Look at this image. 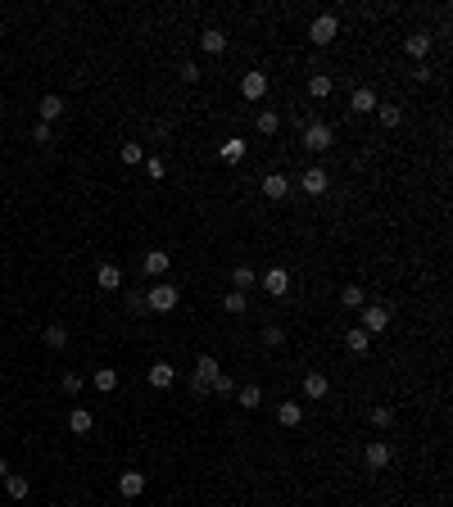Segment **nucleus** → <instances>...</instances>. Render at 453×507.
Instances as JSON below:
<instances>
[{"mask_svg":"<svg viewBox=\"0 0 453 507\" xmlns=\"http://www.w3.org/2000/svg\"><path fill=\"white\" fill-rule=\"evenodd\" d=\"M372 426H377V430H390L394 426V408H385V404L372 408Z\"/></svg>","mask_w":453,"mask_h":507,"instance_id":"nucleus-35","label":"nucleus"},{"mask_svg":"<svg viewBox=\"0 0 453 507\" xmlns=\"http://www.w3.org/2000/svg\"><path fill=\"white\" fill-rule=\"evenodd\" d=\"M209 394H223V399H227V394H236V380H231V376H218L214 385H209Z\"/></svg>","mask_w":453,"mask_h":507,"instance_id":"nucleus-40","label":"nucleus"},{"mask_svg":"<svg viewBox=\"0 0 453 507\" xmlns=\"http://www.w3.org/2000/svg\"><path fill=\"white\" fill-rule=\"evenodd\" d=\"M236 404L245 408V413H254V408L263 404V385H254V380H249V385H236Z\"/></svg>","mask_w":453,"mask_h":507,"instance_id":"nucleus-19","label":"nucleus"},{"mask_svg":"<svg viewBox=\"0 0 453 507\" xmlns=\"http://www.w3.org/2000/svg\"><path fill=\"white\" fill-rule=\"evenodd\" d=\"M118 494L123 499H141V494H146V471H123L118 476Z\"/></svg>","mask_w":453,"mask_h":507,"instance_id":"nucleus-10","label":"nucleus"},{"mask_svg":"<svg viewBox=\"0 0 453 507\" xmlns=\"http://www.w3.org/2000/svg\"><path fill=\"white\" fill-rule=\"evenodd\" d=\"M300 186L308 190V195H326L331 177H326V168H322V164H313V168H304V172H300Z\"/></svg>","mask_w":453,"mask_h":507,"instance_id":"nucleus-7","label":"nucleus"},{"mask_svg":"<svg viewBox=\"0 0 453 507\" xmlns=\"http://www.w3.org/2000/svg\"><path fill=\"white\" fill-rule=\"evenodd\" d=\"M331 145H335V127H331V122H304V150L326 155Z\"/></svg>","mask_w":453,"mask_h":507,"instance_id":"nucleus-3","label":"nucleus"},{"mask_svg":"<svg viewBox=\"0 0 453 507\" xmlns=\"http://www.w3.org/2000/svg\"><path fill=\"white\" fill-rule=\"evenodd\" d=\"M177 78H181V82H200V64H190V59L177 64Z\"/></svg>","mask_w":453,"mask_h":507,"instance_id":"nucleus-41","label":"nucleus"},{"mask_svg":"<svg viewBox=\"0 0 453 507\" xmlns=\"http://www.w3.org/2000/svg\"><path fill=\"white\" fill-rule=\"evenodd\" d=\"M218 376H223L218 358H214V353H200V358H195V376H190V394L204 399V394H209V385H214Z\"/></svg>","mask_w":453,"mask_h":507,"instance_id":"nucleus-1","label":"nucleus"},{"mask_svg":"<svg viewBox=\"0 0 453 507\" xmlns=\"http://www.w3.org/2000/svg\"><path fill=\"white\" fill-rule=\"evenodd\" d=\"M227 32H223V27H209V32L204 36H200V50H204V55H227Z\"/></svg>","mask_w":453,"mask_h":507,"instance_id":"nucleus-17","label":"nucleus"},{"mask_svg":"<svg viewBox=\"0 0 453 507\" xmlns=\"http://www.w3.org/2000/svg\"><path fill=\"white\" fill-rule=\"evenodd\" d=\"M32 141H36V145H50V141H55V127H50V122H36V127H32Z\"/></svg>","mask_w":453,"mask_h":507,"instance_id":"nucleus-39","label":"nucleus"},{"mask_svg":"<svg viewBox=\"0 0 453 507\" xmlns=\"http://www.w3.org/2000/svg\"><path fill=\"white\" fill-rule=\"evenodd\" d=\"M123 304H127V313H137V317H141V313H150V308H146V294H141V290H127V294H123Z\"/></svg>","mask_w":453,"mask_h":507,"instance_id":"nucleus-36","label":"nucleus"},{"mask_svg":"<svg viewBox=\"0 0 453 507\" xmlns=\"http://www.w3.org/2000/svg\"><path fill=\"white\" fill-rule=\"evenodd\" d=\"M326 390H331V380L322 371H308L304 376V399H326Z\"/></svg>","mask_w":453,"mask_h":507,"instance_id":"nucleus-21","label":"nucleus"},{"mask_svg":"<svg viewBox=\"0 0 453 507\" xmlns=\"http://www.w3.org/2000/svg\"><path fill=\"white\" fill-rule=\"evenodd\" d=\"M177 385V367L172 362H154L150 367V390H172Z\"/></svg>","mask_w":453,"mask_h":507,"instance_id":"nucleus-11","label":"nucleus"},{"mask_svg":"<svg viewBox=\"0 0 453 507\" xmlns=\"http://www.w3.org/2000/svg\"><path fill=\"white\" fill-rule=\"evenodd\" d=\"M263 195L267 199H286L291 195V177H286V172H267L263 177Z\"/></svg>","mask_w":453,"mask_h":507,"instance_id":"nucleus-14","label":"nucleus"},{"mask_svg":"<svg viewBox=\"0 0 453 507\" xmlns=\"http://www.w3.org/2000/svg\"><path fill=\"white\" fill-rule=\"evenodd\" d=\"M363 462H368L372 471H385V466L394 462V448L385 444V439H377V444H368V448H363Z\"/></svg>","mask_w":453,"mask_h":507,"instance_id":"nucleus-6","label":"nucleus"},{"mask_svg":"<svg viewBox=\"0 0 453 507\" xmlns=\"http://www.w3.org/2000/svg\"><path fill=\"white\" fill-rule=\"evenodd\" d=\"M263 290L272 294V299L291 294V272H286V267H267V272H263Z\"/></svg>","mask_w":453,"mask_h":507,"instance_id":"nucleus-8","label":"nucleus"},{"mask_svg":"<svg viewBox=\"0 0 453 507\" xmlns=\"http://www.w3.org/2000/svg\"><path fill=\"white\" fill-rule=\"evenodd\" d=\"M403 50H408L412 59H421V64H426V55H431V36H426V32H412L408 41H403Z\"/></svg>","mask_w":453,"mask_h":507,"instance_id":"nucleus-22","label":"nucleus"},{"mask_svg":"<svg viewBox=\"0 0 453 507\" xmlns=\"http://www.w3.org/2000/svg\"><path fill=\"white\" fill-rule=\"evenodd\" d=\"M5 494H9L14 503H23V499H27V476H14V471H9V476H5Z\"/></svg>","mask_w":453,"mask_h":507,"instance_id":"nucleus-30","label":"nucleus"},{"mask_svg":"<svg viewBox=\"0 0 453 507\" xmlns=\"http://www.w3.org/2000/svg\"><path fill=\"white\" fill-rule=\"evenodd\" d=\"M254 281H258V272L249 263H236V267H231V285H236V290L249 294V285H254Z\"/></svg>","mask_w":453,"mask_h":507,"instance_id":"nucleus-24","label":"nucleus"},{"mask_svg":"<svg viewBox=\"0 0 453 507\" xmlns=\"http://www.w3.org/2000/svg\"><path fill=\"white\" fill-rule=\"evenodd\" d=\"M177 304H181V290L172 281H159V285H150V290H146V308L150 313H172Z\"/></svg>","mask_w":453,"mask_h":507,"instance_id":"nucleus-2","label":"nucleus"},{"mask_svg":"<svg viewBox=\"0 0 453 507\" xmlns=\"http://www.w3.org/2000/svg\"><path fill=\"white\" fill-rule=\"evenodd\" d=\"M146 172L154 181H163V177H168V164H163V159H146Z\"/></svg>","mask_w":453,"mask_h":507,"instance_id":"nucleus-42","label":"nucleus"},{"mask_svg":"<svg viewBox=\"0 0 453 507\" xmlns=\"http://www.w3.org/2000/svg\"><path fill=\"white\" fill-rule=\"evenodd\" d=\"M141 267H146L150 276H163L172 267V254L168 250H146V258H141Z\"/></svg>","mask_w":453,"mask_h":507,"instance_id":"nucleus-16","label":"nucleus"},{"mask_svg":"<svg viewBox=\"0 0 453 507\" xmlns=\"http://www.w3.org/2000/svg\"><path fill=\"white\" fill-rule=\"evenodd\" d=\"M218 155H223V164H240V159H245V141H240V136H227L223 145H218Z\"/></svg>","mask_w":453,"mask_h":507,"instance_id":"nucleus-25","label":"nucleus"},{"mask_svg":"<svg viewBox=\"0 0 453 507\" xmlns=\"http://www.w3.org/2000/svg\"><path fill=\"white\" fill-rule=\"evenodd\" d=\"M344 349H349V353H358V358H363V353L372 349V336H368L363 327H349V331H344Z\"/></svg>","mask_w":453,"mask_h":507,"instance_id":"nucleus-20","label":"nucleus"},{"mask_svg":"<svg viewBox=\"0 0 453 507\" xmlns=\"http://www.w3.org/2000/svg\"><path fill=\"white\" fill-rule=\"evenodd\" d=\"M340 304H344V308H363V304H368V290H363V285H344Z\"/></svg>","mask_w":453,"mask_h":507,"instance_id":"nucleus-32","label":"nucleus"},{"mask_svg":"<svg viewBox=\"0 0 453 507\" xmlns=\"http://www.w3.org/2000/svg\"><path fill=\"white\" fill-rule=\"evenodd\" d=\"M335 32H340V18L335 14H317L313 23H308V36H313V45H331Z\"/></svg>","mask_w":453,"mask_h":507,"instance_id":"nucleus-5","label":"nucleus"},{"mask_svg":"<svg viewBox=\"0 0 453 507\" xmlns=\"http://www.w3.org/2000/svg\"><path fill=\"white\" fill-rule=\"evenodd\" d=\"M263 344H267V349H281V344H286V331L281 327H263Z\"/></svg>","mask_w":453,"mask_h":507,"instance_id":"nucleus-38","label":"nucleus"},{"mask_svg":"<svg viewBox=\"0 0 453 507\" xmlns=\"http://www.w3.org/2000/svg\"><path fill=\"white\" fill-rule=\"evenodd\" d=\"M118 155H123V164H132V168H137V164H146V145H137V141H127V145H123Z\"/></svg>","mask_w":453,"mask_h":507,"instance_id":"nucleus-34","label":"nucleus"},{"mask_svg":"<svg viewBox=\"0 0 453 507\" xmlns=\"http://www.w3.org/2000/svg\"><path fill=\"white\" fill-rule=\"evenodd\" d=\"M277 422H281L286 430H295V426L304 422V408L295 404V399H281V404H277Z\"/></svg>","mask_w":453,"mask_h":507,"instance_id":"nucleus-15","label":"nucleus"},{"mask_svg":"<svg viewBox=\"0 0 453 507\" xmlns=\"http://www.w3.org/2000/svg\"><path fill=\"white\" fill-rule=\"evenodd\" d=\"M240 95H245V100H263L267 95V73H245V78H240Z\"/></svg>","mask_w":453,"mask_h":507,"instance_id":"nucleus-12","label":"nucleus"},{"mask_svg":"<svg viewBox=\"0 0 453 507\" xmlns=\"http://www.w3.org/2000/svg\"><path fill=\"white\" fill-rule=\"evenodd\" d=\"M5 476H9V462H5V453H0V480H5Z\"/></svg>","mask_w":453,"mask_h":507,"instance_id":"nucleus-43","label":"nucleus"},{"mask_svg":"<svg viewBox=\"0 0 453 507\" xmlns=\"http://www.w3.org/2000/svg\"><path fill=\"white\" fill-rule=\"evenodd\" d=\"M60 390H64V394H82V376H77V371H64V376H60Z\"/></svg>","mask_w":453,"mask_h":507,"instance_id":"nucleus-37","label":"nucleus"},{"mask_svg":"<svg viewBox=\"0 0 453 507\" xmlns=\"http://www.w3.org/2000/svg\"><path fill=\"white\" fill-rule=\"evenodd\" d=\"M331 91H335V82L326 78V73H313V78H308V95H313V100H326Z\"/></svg>","mask_w":453,"mask_h":507,"instance_id":"nucleus-27","label":"nucleus"},{"mask_svg":"<svg viewBox=\"0 0 453 507\" xmlns=\"http://www.w3.org/2000/svg\"><path fill=\"white\" fill-rule=\"evenodd\" d=\"M377 118H381V127L390 131V127H399V122H403V109H399V104H377Z\"/></svg>","mask_w":453,"mask_h":507,"instance_id":"nucleus-29","label":"nucleus"},{"mask_svg":"<svg viewBox=\"0 0 453 507\" xmlns=\"http://www.w3.org/2000/svg\"><path fill=\"white\" fill-rule=\"evenodd\" d=\"M368 336H381V331H390V308L385 304H363V322H358Z\"/></svg>","mask_w":453,"mask_h":507,"instance_id":"nucleus-4","label":"nucleus"},{"mask_svg":"<svg viewBox=\"0 0 453 507\" xmlns=\"http://www.w3.org/2000/svg\"><path fill=\"white\" fill-rule=\"evenodd\" d=\"M41 336H46V344H50V349H64V344H69V327H64V322H50Z\"/></svg>","mask_w":453,"mask_h":507,"instance_id":"nucleus-31","label":"nucleus"},{"mask_svg":"<svg viewBox=\"0 0 453 507\" xmlns=\"http://www.w3.org/2000/svg\"><path fill=\"white\" fill-rule=\"evenodd\" d=\"M223 308H227V313H245V308H249V294H245V290H227V294H223Z\"/></svg>","mask_w":453,"mask_h":507,"instance_id":"nucleus-33","label":"nucleus"},{"mask_svg":"<svg viewBox=\"0 0 453 507\" xmlns=\"http://www.w3.org/2000/svg\"><path fill=\"white\" fill-rule=\"evenodd\" d=\"M377 91L372 86H354V95H349V113H377Z\"/></svg>","mask_w":453,"mask_h":507,"instance_id":"nucleus-9","label":"nucleus"},{"mask_svg":"<svg viewBox=\"0 0 453 507\" xmlns=\"http://www.w3.org/2000/svg\"><path fill=\"white\" fill-rule=\"evenodd\" d=\"M36 118L55 127V122L64 118V100H60V95H41V104H36Z\"/></svg>","mask_w":453,"mask_h":507,"instance_id":"nucleus-13","label":"nucleus"},{"mask_svg":"<svg viewBox=\"0 0 453 507\" xmlns=\"http://www.w3.org/2000/svg\"><path fill=\"white\" fill-rule=\"evenodd\" d=\"M91 385L100 390V394H113V390H118V371H113V367H95Z\"/></svg>","mask_w":453,"mask_h":507,"instance_id":"nucleus-23","label":"nucleus"},{"mask_svg":"<svg viewBox=\"0 0 453 507\" xmlns=\"http://www.w3.org/2000/svg\"><path fill=\"white\" fill-rule=\"evenodd\" d=\"M95 281H100V290H118L123 285V267L118 263H100L95 267Z\"/></svg>","mask_w":453,"mask_h":507,"instance_id":"nucleus-18","label":"nucleus"},{"mask_svg":"<svg viewBox=\"0 0 453 507\" xmlns=\"http://www.w3.org/2000/svg\"><path fill=\"white\" fill-rule=\"evenodd\" d=\"M91 426H95V417L86 413V408H73V413H69V430H73V435H91Z\"/></svg>","mask_w":453,"mask_h":507,"instance_id":"nucleus-26","label":"nucleus"},{"mask_svg":"<svg viewBox=\"0 0 453 507\" xmlns=\"http://www.w3.org/2000/svg\"><path fill=\"white\" fill-rule=\"evenodd\" d=\"M254 127L263 131V136H277V127H281V113H277V109H263V113L254 118Z\"/></svg>","mask_w":453,"mask_h":507,"instance_id":"nucleus-28","label":"nucleus"}]
</instances>
